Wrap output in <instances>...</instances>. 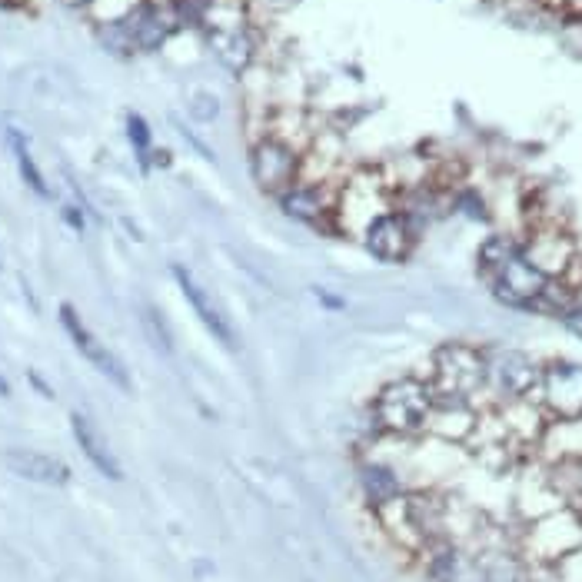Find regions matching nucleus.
Masks as SVG:
<instances>
[{
    "label": "nucleus",
    "instance_id": "32",
    "mask_svg": "<svg viewBox=\"0 0 582 582\" xmlns=\"http://www.w3.org/2000/svg\"><path fill=\"white\" fill-rule=\"evenodd\" d=\"M64 7H70V10H90L94 7V0H60Z\"/></svg>",
    "mask_w": 582,
    "mask_h": 582
},
{
    "label": "nucleus",
    "instance_id": "11",
    "mask_svg": "<svg viewBox=\"0 0 582 582\" xmlns=\"http://www.w3.org/2000/svg\"><path fill=\"white\" fill-rule=\"evenodd\" d=\"M360 243L376 260L403 263V260H410V253L416 247V223L406 217L400 207H390L363 230Z\"/></svg>",
    "mask_w": 582,
    "mask_h": 582
},
{
    "label": "nucleus",
    "instance_id": "31",
    "mask_svg": "<svg viewBox=\"0 0 582 582\" xmlns=\"http://www.w3.org/2000/svg\"><path fill=\"white\" fill-rule=\"evenodd\" d=\"M30 383H34V386H37V390L47 396V400H54V390H50V386H47L44 380H40V376H37V373H30Z\"/></svg>",
    "mask_w": 582,
    "mask_h": 582
},
{
    "label": "nucleus",
    "instance_id": "5",
    "mask_svg": "<svg viewBox=\"0 0 582 582\" xmlns=\"http://www.w3.org/2000/svg\"><path fill=\"white\" fill-rule=\"evenodd\" d=\"M576 549H582V513L573 503L533 519L523 536V556L543 566H556Z\"/></svg>",
    "mask_w": 582,
    "mask_h": 582
},
{
    "label": "nucleus",
    "instance_id": "28",
    "mask_svg": "<svg viewBox=\"0 0 582 582\" xmlns=\"http://www.w3.org/2000/svg\"><path fill=\"white\" fill-rule=\"evenodd\" d=\"M563 323H566V330H569V333H576L579 340H582V303L576 306V310H569V313L563 316Z\"/></svg>",
    "mask_w": 582,
    "mask_h": 582
},
{
    "label": "nucleus",
    "instance_id": "25",
    "mask_svg": "<svg viewBox=\"0 0 582 582\" xmlns=\"http://www.w3.org/2000/svg\"><path fill=\"white\" fill-rule=\"evenodd\" d=\"M127 137H130V144H134V150L140 153V157H150V150H153L150 124L140 114H127Z\"/></svg>",
    "mask_w": 582,
    "mask_h": 582
},
{
    "label": "nucleus",
    "instance_id": "33",
    "mask_svg": "<svg viewBox=\"0 0 582 582\" xmlns=\"http://www.w3.org/2000/svg\"><path fill=\"white\" fill-rule=\"evenodd\" d=\"M543 7H553V10H566L569 7V0H539Z\"/></svg>",
    "mask_w": 582,
    "mask_h": 582
},
{
    "label": "nucleus",
    "instance_id": "4",
    "mask_svg": "<svg viewBox=\"0 0 582 582\" xmlns=\"http://www.w3.org/2000/svg\"><path fill=\"white\" fill-rule=\"evenodd\" d=\"M439 396L473 400L486 390V350L473 343H446L433 353V373L426 376Z\"/></svg>",
    "mask_w": 582,
    "mask_h": 582
},
{
    "label": "nucleus",
    "instance_id": "13",
    "mask_svg": "<svg viewBox=\"0 0 582 582\" xmlns=\"http://www.w3.org/2000/svg\"><path fill=\"white\" fill-rule=\"evenodd\" d=\"M519 247H523L526 260L536 270H543L549 280H556L573 263L579 240L566 227H536V230H526V240H519Z\"/></svg>",
    "mask_w": 582,
    "mask_h": 582
},
{
    "label": "nucleus",
    "instance_id": "10",
    "mask_svg": "<svg viewBox=\"0 0 582 582\" xmlns=\"http://www.w3.org/2000/svg\"><path fill=\"white\" fill-rule=\"evenodd\" d=\"M60 326H64V333L70 336V343L77 346V353L84 356V360L94 366V370L100 376H107L110 383L120 386V390H134V383H130V373H127V366L124 360L114 353V350H107L104 343L97 340L94 333H90V326L80 320V313H77V306H70V303H60Z\"/></svg>",
    "mask_w": 582,
    "mask_h": 582
},
{
    "label": "nucleus",
    "instance_id": "12",
    "mask_svg": "<svg viewBox=\"0 0 582 582\" xmlns=\"http://www.w3.org/2000/svg\"><path fill=\"white\" fill-rule=\"evenodd\" d=\"M170 273H173V280H177V287H180V293H183V300L190 303V310L197 313V320L207 326L210 330V336L217 343H223V346H230V350H240V333H237V326H233V320H230V313L223 310V306L213 300V293L203 287V283L193 277V273L187 270V267H180V263H173L170 267Z\"/></svg>",
    "mask_w": 582,
    "mask_h": 582
},
{
    "label": "nucleus",
    "instance_id": "8",
    "mask_svg": "<svg viewBox=\"0 0 582 582\" xmlns=\"http://www.w3.org/2000/svg\"><path fill=\"white\" fill-rule=\"evenodd\" d=\"M336 190H340V183L296 180L290 190L280 193L277 203L290 220L323 233H336Z\"/></svg>",
    "mask_w": 582,
    "mask_h": 582
},
{
    "label": "nucleus",
    "instance_id": "20",
    "mask_svg": "<svg viewBox=\"0 0 582 582\" xmlns=\"http://www.w3.org/2000/svg\"><path fill=\"white\" fill-rule=\"evenodd\" d=\"M543 453L553 463H582V416L579 420H549L539 436Z\"/></svg>",
    "mask_w": 582,
    "mask_h": 582
},
{
    "label": "nucleus",
    "instance_id": "24",
    "mask_svg": "<svg viewBox=\"0 0 582 582\" xmlns=\"http://www.w3.org/2000/svg\"><path fill=\"white\" fill-rule=\"evenodd\" d=\"M190 117L197 120V124H213V120L220 117V97L210 94V90H197V94L190 97Z\"/></svg>",
    "mask_w": 582,
    "mask_h": 582
},
{
    "label": "nucleus",
    "instance_id": "17",
    "mask_svg": "<svg viewBox=\"0 0 582 582\" xmlns=\"http://www.w3.org/2000/svg\"><path fill=\"white\" fill-rule=\"evenodd\" d=\"M4 463L10 473H17L20 479L27 483H37V486H67L74 473L64 459L50 456V453H40V449H7L4 453Z\"/></svg>",
    "mask_w": 582,
    "mask_h": 582
},
{
    "label": "nucleus",
    "instance_id": "6",
    "mask_svg": "<svg viewBox=\"0 0 582 582\" xmlns=\"http://www.w3.org/2000/svg\"><path fill=\"white\" fill-rule=\"evenodd\" d=\"M303 173V153L290 147L287 140L263 134L250 144V177L253 183L270 193V197H280L283 190H290Z\"/></svg>",
    "mask_w": 582,
    "mask_h": 582
},
{
    "label": "nucleus",
    "instance_id": "30",
    "mask_svg": "<svg viewBox=\"0 0 582 582\" xmlns=\"http://www.w3.org/2000/svg\"><path fill=\"white\" fill-rule=\"evenodd\" d=\"M64 220H67V223H74L77 230H84V220H80V210H77V207H64Z\"/></svg>",
    "mask_w": 582,
    "mask_h": 582
},
{
    "label": "nucleus",
    "instance_id": "2",
    "mask_svg": "<svg viewBox=\"0 0 582 582\" xmlns=\"http://www.w3.org/2000/svg\"><path fill=\"white\" fill-rule=\"evenodd\" d=\"M436 403V390L423 376H400L386 383L373 400V423L376 430L396 439H413L426 433Z\"/></svg>",
    "mask_w": 582,
    "mask_h": 582
},
{
    "label": "nucleus",
    "instance_id": "1",
    "mask_svg": "<svg viewBox=\"0 0 582 582\" xmlns=\"http://www.w3.org/2000/svg\"><path fill=\"white\" fill-rule=\"evenodd\" d=\"M479 273L489 283L496 300H503L509 306H519V310H533L536 296L546 290L549 277L543 270H536L533 263L526 260L523 247L513 237H489L483 247H479Z\"/></svg>",
    "mask_w": 582,
    "mask_h": 582
},
{
    "label": "nucleus",
    "instance_id": "15",
    "mask_svg": "<svg viewBox=\"0 0 582 582\" xmlns=\"http://www.w3.org/2000/svg\"><path fill=\"white\" fill-rule=\"evenodd\" d=\"M203 37H207L213 57L237 77H243L260 60V34L253 24L237 30H213V34H203Z\"/></svg>",
    "mask_w": 582,
    "mask_h": 582
},
{
    "label": "nucleus",
    "instance_id": "19",
    "mask_svg": "<svg viewBox=\"0 0 582 582\" xmlns=\"http://www.w3.org/2000/svg\"><path fill=\"white\" fill-rule=\"evenodd\" d=\"M373 513L383 523L386 533L393 536V543H400L403 549H410V553H423L426 549V536H423V529L413 516L410 493L390 499V503H383L380 509H373Z\"/></svg>",
    "mask_w": 582,
    "mask_h": 582
},
{
    "label": "nucleus",
    "instance_id": "18",
    "mask_svg": "<svg viewBox=\"0 0 582 582\" xmlns=\"http://www.w3.org/2000/svg\"><path fill=\"white\" fill-rule=\"evenodd\" d=\"M70 430H74L80 453L87 456V463L94 466L100 476H107L110 483H120V479H124V469H120V463H117V453L110 449L104 433H100L84 413H70Z\"/></svg>",
    "mask_w": 582,
    "mask_h": 582
},
{
    "label": "nucleus",
    "instance_id": "7",
    "mask_svg": "<svg viewBox=\"0 0 582 582\" xmlns=\"http://www.w3.org/2000/svg\"><path fill=\"white\" fill-rule=\"evenodd\" d=\"M533 400L553 420H579L582 416V363L553 360L539 370Z\"/></svg>",
    "mask_w": 582,
    "mask_h": 582
},
{
    "label": "nucleus",
    "instance_id": "29",
    "mask_svg": "<svg viewBox=\"0 0 582 582\" xmlns=\"http://www.w3.org/2000/svg\"><path fill=\"white\" fill-rule=\"evenodd\" d=\"M177 130H180V134H183V140H187V144H193V150H197V153H203V157H207V160H213V150H210V147H203V144H200V140H197V137H193L187 127H183V124H177Z\"/></svg>",
    "mask_w": 582,
    "mask_h": 582
},
{
    "label": "nucleus",
    "instance_id": "26",
    "mask_svg": "<svg viewBox=\"0 0 582 582\" xmlns=\"http://www.w3.org/2000/svg\"><path fill=\"white\" fill-rule=\"evenodd\" d=\"M144 330L153 343H157L160 353H170V330L167 323H163V316L153 310V306H144Z\"/></svg>",
    "mask_w": 582,
    "mask_h": 582
},
{
    "label": "nucleus",
    "instance_id": "22",
    "mask_svg": "<svg viewBox=\"0 0 582 582\" xmlns=\"http://www.w3.org/2000/svg\"><path fill=\"white\" fill-rule=\"evenodd\" d=\"M7 144H10V150H14V160H17V170H20V180H24L27 187L37 193V197L50 200V187H47L44 173H40V167H37L34 153H30V147H27V137L20 134V130H7Z\"/></svg>",
    "mask_w": 582,
    "mask_h": 582
},
{
    "label": "nucleus",
    "instance_id": "34",
    "mask_svg": "<svg viewBox=\"0 0 582 582\" xmlns=\"http://www.w3.org/2000/svg\"><path fill=\"white\" fill-rule=\"evenodd\" d=\"M569 14H576V17H582V0H569Z\"/></svg>",
    "mask_w": 582,
    "mask_h": 582
},
{
    "label": "nucleus",
    "instance_id": "27",
    "mask_svg": "<svg viewBox=\"0 0 582 582\" xmlns=\"http://www.w3.org/2000/svg\"><path fill=\"white\" fill-rule=\"evenodd\" d=\"M556 576H559V582H582V549L569 553L566 559H559Z\"/></svg>",
    "mask_w": 582,
    "mask_h": 582
},
{
    "label": "nucleus",
    "instance_id": "35",
    "mask_svg": "<svg viewBox=\"0 0 582 582\" xmlns=\"http://www.w3.org/2000/svg\"><path fill=\"white\" fill-rule=\"evenodd\" d=\"M4 7H17V4H24V0H0Z\"/></svg>",
    "mask_w": 582,
    "mask_h": 582
},
{
    "label": "nucleus",
    "instance_id": "21",
    "mask_svg": "<svg viewBox=\"0 0 582 582\" xmlns=\"http://www.w3.org/2000/svg\"><path fill=\"white\" fill-rule=\"evenodd\" d=\"M360 493H363L366 503H370V509H380L383 503H390V499L403 496L406 486H403V479L393 466L363 463L360 466Z\"/></svg>",
    "mask_w": 582,
    "mask_h": 582
},
{
    "label": "nucleus",
    "instance_id": "23",
    "mask_svg": "<svg viewBox=\"0 0 582 582\" xmlns=\"http://www.w3.org/2000/svg\"><path fill=\"white\" fill-rule=\"evenodd\" d=\"M479 582H526L523 579V559L506 553H483L476 559Z\"/></svg>",
    "mask_w": 582,
    "mask_h": 582
},
{
    "label": "nucleus",
    "instance_id": "16",
    "mask_svg": "<svg viewBox=\"0 0 582 582\" xmlns=\"http://www.w3.org/2000/svg\"><path fill=\"white\" fill-rule=\"evenodd\" d=\"M476 423H479V413H476L473 400H459V396H439L436 393L426 433L446 439V443H463V439H473Z\"/></svg>",
    "mask_w": 582,
    "mask_h": 582
},
{
    "label": "nucleus",
    "instance_id": "3",
    "mask_svg": "<svg viewBox=\"0 0 582 582\" xmlns=\"http://www.w3.org/2000/svg\"><path fill=\"white\" fill-rule=\"evenodd\" d=\"M393 207V183L380 170H360L336 190V233L363 237L370 223Z\"/></svg>",
    "mask_w": 582,
    "mask_h": 582
},
{
    "label": "nucleus",
    "instance_id": "14",
    "mask_svg": "<svg viewBox=\"0 0 582 582\" xmlns=\"http://www.w3.org/2000/svg\"><path fill=\"white\" fill-rule=\"evenodd\" d=\"M124 27H127L134 50L150 54V50H160L173 34H177L180 20L173 14L170 4H150V0H144V4L124 20Z\"/></svg>",
    "mask_w": 582,
    "mask_h": 582
},
{
    "label": "nucleus",
    "instance_id": "9",
    "mask_svg": "<svg viewBox=\"0 0 582 582\" xmlns=\"http://www.w3.org/2000/svg\"><path fill=\"white\" fill-rule=\"evenodd\" d=\"M539 366L523 350H486V390H493L499 400H526L536 393Z\"/></svg>",
    "mask_w": 582,
    "mask_h": 582
}]
</instances>
